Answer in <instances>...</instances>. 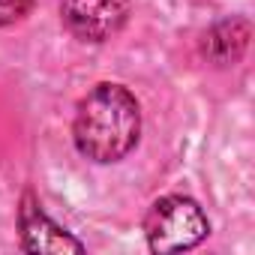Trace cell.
<instances>
[{"label": "cell", "mask_w": 255, "mask_h": 255, "mask_svg": "<svg viewBox=\"0 0 255 255\" xmlns=\"http://www.w3.org/2000/svg\"><path fill=\"white\" fill-rule=\"evenodd\" d=\"M144 234L150 252H186L210 234V222L198 201L186 195H165L153 201L144 219Z\"/></svg>", "instance_id": "7a4b0ae2"}, {"label": "cell", "mask_w": 255, "mask_h": 255, "mask_svg": "<svg viewBox=\"0 0 255 255\" xmlns=\"http://www.w3.org/2000/svg\"><path fill=\"white\" fill-rule=\"evenodd\" d=\"M246 45H249V21L246 18H228V21L213 24L204 33L201 54L213 66H234L243 57Z\"/></svg>", "instance_id": "5b68a950"}, {"label": "cell", "mask_w": 255, "mask_h": 255, "mask_svg": "<svg viewBox=\"0 0 255 255\" xmlns=\"http://www.w3.org/2000/svg\"><path fill=\"white\" fill-rule=\"evenodd\" d=\"M60 18L81 42H105L129 18V0H63Z\"/></svg>", "instance_id": "3957f363"}, {"label": "cell", "mask_w": 255, "mask_h": 255, "mask_svg": "<svg viewBox=\"0 0 255 255\" xmlns=\"http://www.w3.org/2000/svg\"><path fill=\"white\" fill-rule=\"evenodd\" d=\"M18 231H21V249L24 252H84V243L75 240L69 231H63L54 219L45 216L33 192H24L18 207Z\"/></svg>", "instance_id": "277c9868"}, {"label": "cell", "mask_w": 255, "mask_h": 255, "mask_svg": "<svg viewBox=\"0 0 255 255\" xmlns=\"http://www.w3.org/2000/svg\"><path fill=\"white\" fill-rule=\"evenodd\" d=\"M141 108L123 84H96L75 111L72 138L81 156L90 162H117L138 144Z\"/></svg>", "instance_id": "6da1fadb"}, {"label": "cell", "mask_w": 255, "mask_h": 255, "mask_svg": "<svg viewBox=\"0 0 255 255\" xmlns=\"http://www.w3.org/2000/svg\"><path fill=\"white\" fill-rule=\"evenodd\" d=\"M33 3H36V0H0V27L21 21L33 9Z\"/></svg>", "instance_id": "8992f818"}]
</instances>
